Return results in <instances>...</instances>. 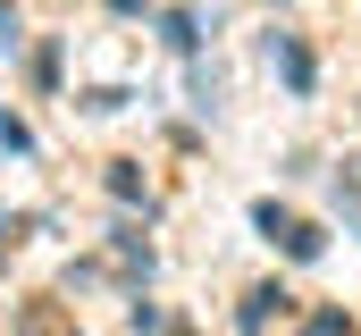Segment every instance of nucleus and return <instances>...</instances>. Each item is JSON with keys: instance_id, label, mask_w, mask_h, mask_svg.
<instances>
[{"instance_id": "nucleus-1", "label": "nucleus", "mask_w": 361, "mask_h": 336, "mask_svg": "<svg viewBox=\"0 0 361 336\" xmlns=\"http://www.w3.org/2000/svg\"><path fill=\"white\" fill-rule=\"evenodd\" d=\"M336 202H345V219L361 227V160H345V168H336Z\"/></svg>"}, {"instance_id": "nucleus-2", "label": "nucleus", "mask_w": 361, "mask_h": 336, "mask_svg": "<svg viewBox=\"0 0 361 336\" xmlns=\"http://www.w3.org/2000/svg\"><path fill=\"white\" fill-rule=\"evenodd\" d=\"M269 311H286V294H277V286H261V294L244 303V328H269Z\"/></svg>"}, {"instance_id": "nucleus-3", "label": "nucleus", "mask_w": 361, "mask_h": 336, "mask_svg": "<svg viewBox=\"0 0 361 336\" xmlns=\"http://www.w3.org/2000/svg\"><path fill=\"white\" fill-rule=\"evenodd\" d=\"M302 336H345V311H319V320H311Z\"/></svg>"}]
</instances>
